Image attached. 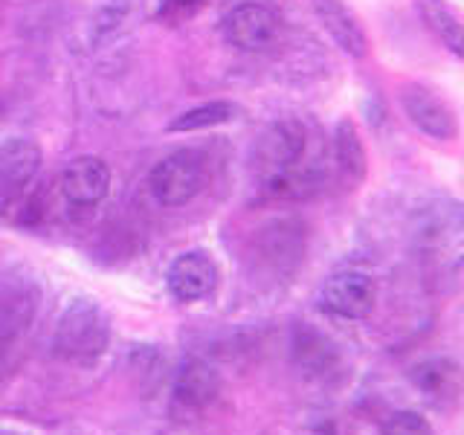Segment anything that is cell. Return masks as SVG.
<instances>
[{"mask_svg": "<svg viewBox=\"0 0 464 435\" xmlns=\"http://www.w3.org/2000/svg\"><path fill=\"white\" fill-rule=\"evenodd\" d=\"M215 287H218V267L212 256L203 250L180 253L166 270V290L180 304L209 299L215 294Z\"/></svg>", "mask_w": 464, "mask_h": 435, "instance_id": "cell-8", "label": "cell"}, {"mask_svg": "<svg viewBox=\"0 0 464 435\" xmlns=\"http://www.w3.org/2000/svg\"><path fill=\"white\" fill-rule=\"evenodd\" d=\"M35 316V290L26 282L0 285V362L21 345Z\"/></svg>", "mask_w": 464, "mask_h": 435, "instance_id": "cell-10", "label": "cell"}, {"mask_svg": "<svg viewBox=\"0 0 464 435\" xmlns=\"http://www.w3.org/2000/svg\"><path fill=\"white\" fill-rule=\"evenodd\" d=\"M209 183L207 154L198 149H180L163 157L149 174V188L163 207H186L192 203L203 186Z\"/></svg>", "mask_w": 464, "mask_h": 435, "instance_id": "cell-3", "label": "cell"}, {"mask_svg": "<svg viewBox=\"0 0 464 435\" xmlns=\"http://www.w3.org/2000/svg\"><path fill=\"white\" fill-rule=\"evenodd\" d=\"M111 192V169L102 157L84 154L70 160L62 171V195L72 207L91 209Z\"/></svg>", "mask_w": 464, "mask_h": 435, "instance_id": "cell-9", "label": "cell"}, {"mask_svg": "<svg viewBox=\"0 0 464 435\" xmlns=\"http://www.w3.org/2000/svg\"><path fill=\"white\" fill-rule=\"evenodd\" d=\"M319 311L334 319H366L374 311L377 285L362 270H340L319 287Z\"/></svg>", "mask_w": 464, "mask_h": 435, "instance_id": "cell-6", "label": "cell"}, {"mask_svg": "<svg viewBox=\"0 0 464 435\" xmlns=\"http://www.w3.org/2000/svg\"><path fill=\"white\" fill-rule=\"evenodd\" d=\"M238 116V108L232 102H207V105H198L192 111H186L166 125L169 134H188V130H203V128H215V125H227Z\"/></svg>", "mask_w": 464, "mask_h": 435, "instance_id": "cell-16", "label": "cell"}, {"mask_svg": "<svg viewBox=\"0 0 464 435\" xmlns=\"http://www.w3.org/2000/svg\"><path fill=\"white\" fill-rule=\"evenodd\" d=\"M401 108L420 134H427L430 140L450 142L459 137V120L456 111L447 105V99L439 96L427 84L410 82L401 87Z\"/></svg>", "mask_w": 464, "mask_h": 435, "instance_id": "cell-7", "label": "cell"}, {"mask_svg": "<svg viewBox=\"0 0 464 435\" xmlns=\"http://www.w3.org/2000/svg\"><path fill=\"white\" fill-rule=\"evenodd\" d=\"M44 154L38 142L26 137H12L0 142V218L21 212L24 200L33 195V183L41 171Z\"/></svg>", "mask_w": 464, "mask_h": 435, "instance_id": "cell-4", "label": "cell"}, {"mask_svg": "<svg viewBox=\"0 0 464 435\" xmlns=\"http://www.w3.org/2000/svg\"><path fill=\"white\" fill-rule=\"evenodd\" d=\"M221 33L229 47L265 53L282 38V18L265 4H238L221 18Z\"/></svg>", "mask_w": 464, "mask_h": 435, "instance_id": "cell-5", "label": "cell"}, {"mask_svg": "<svg viewBox=\"0 0 464 435\" xmlns=\"http://www.w3.org/2000/svg\"><path fill=\"white\" fill-rule=\"evenodd\" d=\"M412 386L435 406H447L459 401L464 389V369L453 357H430L420 360L410 372Z\"/></svg>", "mask_w": 464, "mask_h": 435, "instance_id": "cell-12", "label": "cell"}, {"mask_svg": "<svg viewBox=\"0 0 464 435\" xmlns=\"http://www.w3.org/2000/svg\"><path fill=\"white\" fill-rule=\"evenodd\" d=\"M253 171L261 192L279 200H302L323 183V166L308 163V130L299 120H279L258 137Z\"/></svg>", "mask_w": 464, "mask_h": 435, "instance_id": "cell-1", "label": "cell"}, {"mask_svg": "<svg viewBox=\"0 0 464 435\" xmlns=\"http://www.w3.org/2000/svg\"><path fill=\"white\" fill-rule=\"evenodd\" d=\"M111 343L108 314L93 299H72L55 325V354L72 366H93Z\"/></svg>", "mask_w": 464, "mask_h": 435, "instance_id": "cell-2", "label": "cell"}, {"mask_svg": "<svg viewBox=\"0 0 464 435\" xmlns=\"http://www.w3.org/2000/svg\"><path fill=\"white\" fill-rule=\"evenodd\" d=\"M334 160H337V169L348 183H362L369 171V157H366V145L354 125V120H343L334 128Z\"/></svg>", "mask_w": 464, "mask_h": 435, "instance_id": "cell-15", "label": "cell"}, {"mask_svg": "<svg viewBox=\"0 0 464 435\" xmlns=\"http://www.w3.org/2000/svg\"><path fill=\"white\" fill-rule=\"evenodd\" d=\"M381 435H435V430L424 415L403 410V412H395L383 420Z\"/></svg>", "mask_w": 464, "mask_h": 435, "instance_id": "cell-17", "label": "cell"}, {"mask_svg": "<svg viewBox=\"0 0 464 435\" xmlns=\"http://www.w3.org/2000/svg\"><path fill=\"white\" fill-rule=\"evenodd\" d=\"M314 435H334L331 430H319V432H314Z\"/></svg>", "mask_w": 464, "mask_h": 435, "instance_id": "cell-19", "label": "cell"}, {"mask_svg": "<svg viewBox=\"0 0 464 435\" xmlns=\"http://www.w3.org/2000/svg\"><path fill=\"white\" fill-rule=\"evenodd\" d=\"M203 4H207V0H160V4H157V18L163 21V24L178 26V24H183L188 18H195Z\"/></svg>", "mask_w": 464, "mask_h": 435, "instance_id": "cell-18", "label": "cell"}, {"mask_svg": "<svg viewBox=\"0 0 464 435\" xmlns=\"http://www.w3.org/2000/svg\"><path fill=\"white\" fill-rule=\"evenodd\" d=\"M424 26L435 35L441 47L464 62V18L447 0H415Z\"/></svg>", "mask_w": 464, "mask_h": 435, "instance_id": "cell-13", "label": "cell"}, {"mask_svg": "<svg viewBox=\"0 0 464 435\" xmlns=\"http://www.w3.org/2000/svg\"><path fill=\"white\" fill-rule=\"evenodd\" d=\"M311 9L316 21L331 35V41L348 55V58H366L369 55V35L362 29L360 18L345 0H311Z\"/></svg>", "mask_w": 464, "mask_h": 435, "instance_id": "cell-11", "label": "cell"}, {"mask_svg": "<svg viewBox=\"0 0 464 435\" xmlns=\"http://www.w3.org/2000/svg\"><path fill=\"white\" fill-rule=\"evenodd\" d=\"M215 395H218L215 369L203 360H188L180 369L178 381H174V403L188 412H198L207 410Z\"/></svg>", "mask_w": 464, "mask_h": 435, "instance_id": "cell-14", "label": "cell"}]
</instances>
